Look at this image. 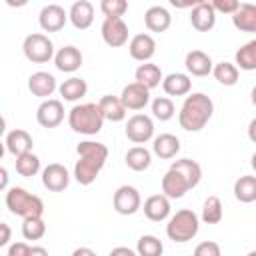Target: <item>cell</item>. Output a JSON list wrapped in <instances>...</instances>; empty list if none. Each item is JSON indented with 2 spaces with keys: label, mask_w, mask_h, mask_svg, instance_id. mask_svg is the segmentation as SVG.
Segmentation results:
<instances>
[{
  "label": "cell",
  "mask_w": 256,
  "mask_h": 256,
  "mask_svg": "<svg viewBox=\"0 0 256 256\" xmlns=\"http://www.w3.org/2000/svg\"><path fill=\"white\" fill-rule=\"evenodd\" d=\"M212 112H214L212 98L206 96L204 92H192L184 98L180 106L178 112L180 128H184L186 132H200L212 118Z\"/></svg>",
  "instance_id": "cell-3"
},
{
  "label": "cell",
  "mask_w": 256,
  "mask_h": 256,
  "mask_svg": "<svg viewBox=\"0 0 256 256\" xmlns=\"http://www.w3.org/2000/svg\"><path fill=\"white\" fill-rule=\"evenodd\" d=\"M202 178V168L192 158H180L170 164L162 176V194L168 198H182L188 190L196 188Z\"/></svg>",
  "instance_id": "cell-1"
},
{
  "label": "cell",
  "mask_w": 256,
  "mask_h": 256,
  "mask_svg": "<svg viewBox=\"0 0 256 256\" xmlns=\"http://www.w3.org/2000/svg\"><path fill=\"white\" fill-rule=\"evenodd\" d=\"M98 106H100V110H102L104 118H106V120H110V122H122V120L126 118V108H124V104H122L120 96L106 94V96H102V98H100Z\"/></svg>",
  "instance_id": "cell-28"
},
{
  "label": "cell",
  "mask_w": 256,
  "mask_h": 256,
  "mask_svg": "<svg viewBox=\"0 0 256 256\" xmlns=\"http://www.w3.org/2000/svg\"><path fill=\"white\" fill-rule=\"evenodd\" d=\"M112 206L118 214L122 216H132L136 214L140 208H142V198H140V192L134 188V186H120L116 188L114 196H112Z\"/></svg>",
  "instance_id": "cell-8"
},
{
  "label": "cell",
  "mask_w": 256,
  "mask_h": 256,
  "mask_svg": "<svg viewBox=\"0 0 256 256\" xmlns=\"http://www.w3.org/2000/svg\"><path fill=\"white\" fill-rule=\"evenodd\" d=\"M210 4H212V8H214L216 12L230 14V16L240 8V2H238V0H212Z\"/></svg>",
  "instance_id": "cell-41"
},
{
  "label": "cell",
  "mask_w": 256,
  "mask_h": 256,
  "mask_svg": "<svg viewBox=\"0 0 256 256\" xmlns=\"http://www.w3.org/2000/svg\"><path fill=\"white\" fill-rule=\"evenodd\" d=\"M232 24L240 32H256V4L242 2L240 8L232 14Z\"/></svg>",
  "instance_id": "cell-27"
},
{
  "label": "cell",
  "mask_w": 256,
  "mask_h": 256,
  "mask_svg": "<svg viewBox=\"0 0 256 256\" xmlns=\"http://www.w3.org/2000/svg\"><path fill=\"white\" fill-rule=\"evenodd\" d=\"M184 66H186L188 74L198 76V78L208 76V74L214 70L212 58H210L206 52H202V50H190V52L186 54V58H184Z\"/></svg>",
  "instance_id": "cell-22"
},
{
  "label": "cell",
  "mask_w": 256,
  "mask_h": 256,
  "mask_svg": "<svg viewBox=\"0 0 256 256\" xmlns=\"http://www.w3.org/2000/svg\"><path fill=\"white\" fill-rule=\"evenodd\" d=\"M104 114L98 104L86 102V104H76L68 112V126L84 136H94L102 130L104 126Z\"/></svg>",
  "instance_id": "cell-4"
},
{
  "label": "cell",
  "mask_w": 256,
  "mask_h": 256,
  "mask_svg": "<svg viewBox=\"0 0 256 256\" xmlns=\"http://www.w3.org/2000/svg\"><path fill=\"white\" fill-rule=\"evenodd\" d=\"M234 64H236V68H240V70H256V38L254 40H250V42H246V44H242L238 50H236V54H234Z\"/></svg>",
  "instance_id": "cell-32"
},
{
  "label": "cell",
  "mask_w": 256,
  "mask_h": 256,
  "mask_svg": "<svg viewBox=\"0 0 256 256\" xmlns=\"http://www.w3.org/2000/svg\"><path fill=\"white\" fill-rule=\"evenodd\" d=\"M100 10L106 18H122L124 12L128 10V2L126 0H102Z\"/></svg>",
  "instance_id": "cell-39"
},
{
  "label": "cell",
  "mask_w": 256,
  "mask_h": 256,
  "mask_svg": "<svg viewBox=\"0 0 256 256\" xmlns=\"http://www.w3.org/2000/svg\"><path fill=\"white\" fill-rule=\"evenodd\" d=\"M22 52H24L26 60H30L32 64H46L56 56L52 40L42 32L28 34L22 42Z\"/></svg>",
  "instance_id": "cell-7"
},
{
  "label": "cell",
  "mask_w": 256,
  "mask_h": 256,
  "mask_svg": "<svg viewBox=\"0 0 256 256\" xmlns=\"http://www.w3.org/2000/svg\"><path fill=\"white\" fill-rule=\"evenodd\" d=\"M246 256H256V250H250V252H248Z\"/></svg>",
  "instance_id": "cell-51"
},
{
  "label": "cell",
  "mask_w": 256,
  "mask_h": 256,
  "mask_svg": "<svg viewBox=\"0 0 256 256\" xmlns=\"http://www.w3.org/2000/svg\"><path fill=\"white\" fill-rule=\"evenodd\" d=\"M198 230H200V218L190 208L176 210V214H172L166 224V236L176 244L190 242L198 234Z\"/></svg>",
  "instance_id": "cell-6"
},
{
  "label": "cell",
  "mask_w": 256,
  "mask_h": 256,
  "mask_svg": "<svg viewBox=\"0 0 256 256\" xmlns=\"http://www.w3.org/2000/svg\"><path fill=\"white\" fill-rule=\"evenodd\" d=\"M128 52L134 60L138 62H150V58L156 54V40L150 36V34H136L132 36L130 44H128Z\"/></svg>",
  "instance_id": "cell-16"
},
{
  "label": "cell",
  "mask_w": 256,
  "mask_h": 256,
  "mask_svg": "<svg viewBox=\"0 0 256 256\" xmlns=\"http://www.w3.org/2000/svg\"><path fill=\"white\" fill-rule=\"evenodd\" d=\"M224 218V208H222V202L218 196H208L202 204V214H200V220L204 224H220Z\"/></svg>",
  "instance_id": "cell-33"
},
{
  "label": "cell",
  "mask_w": 256,
  "mask_h": 256,
  "mask_svg": "<svg viewBox=\"0 0 256 256\" xmlns=\"http://www.w3.org/2000/svg\"><path fill=\"white\" fill-rule=\"evenodd\" d=\"M78 160L74 164V178L82 186H90L108 160V148L102 142L84 140L76 146Z\"/></svg>",
  "instance_id": "cell-2"
},
{
  "label": "cell",
  "mask_w": 256,
  "mask_h": 256,
  "mask_svg": "<svg viewBox=\"0 0 256 256\" xmlns=\"http://www.w3.org/2000/svg\"><path fill=\"white\" fill-rule=\"evenodd\" d=\"M136 252H138V256H162L164 244L154 234H144L136 242Z\"/></svg>",
  "instance_id": "cell-34"
},
{
  "label": "cell",
  "mask_w": 256,
  "mask_h": 256,
  "mask_svg": "<svg viewBox=\"0 0 256 256\" xmlns=\"http://www.w3.org/2000/svg\"><path fill=\"white\" fill-rule=\"evenodd\" d=\"M152 152H154L158 158H162V160H170V158H174V156L180 152V140H178L174 134L164 132V134H160V136L154 138V142H152Z\"/></svg>",
  "instance_id": "cell-25"
},
{
  "label": "cell",
  "mask_w": 256,
  "mask_h": 256,
  "mask_svg": "<svg viewBox=\"0 0 256 256\" xmlns=\"http://www.w3.org/2000/svg\"><path fill=\"white\" fill-rule=\"evenodd\" d=\"M36 120L42 128H56L64 120V106L56 98L42 100L40 106L36 108Z\"/></svg>",
  "instance_id": "cell-10"
},
{
  "label": "cell",
  "mask_w": 256,
  "mask_h": 256,
  "mask_svg": "<svg viewBox=\"0 0 256 256\" xmlns=\"http://www.w3.org/2000/svg\"><path fill=\"white\" fill-rule=\"evenodd\" d=\"M124 162H126V166H128L130 170H134V172H144V170L150 168V164H152V152H150L148 148H144V146H134V148H130V150L126 152Z\"/></svg>",
  "instance_id": "cell-30"
},
{
  "label": "cell",
  "mask_w": 256,
  "mask_h": 256,
  "mask_svg": "<svg viewBox=\"0 0 256 256\" xmlns=\"http://www.w3.org/2000/svg\"><path fill=\"white\" fill-rule=\"evenodd\" d=\"M248 138L256 144V118H252L250 124H248Z\"/></svg>",
  "instance_id": "cell-46"
},
{
  "label": "cell",
  "mask_w": 256,
  "mask_h": 256,
  "mask_svg": "<svg viewBox=\"0 0 256 256\" xmlns=\"http://www.w3.org/2000/svg\"><path fill=\"white\" fill-rule=\"evenodd\" d=\"M16 172L24 178H30V176H36L40 172V158L32 152L24 154V156H18L16 158Z\"/></svg>",
  "instance_id": "cell-36"
},
{
  "label": "cell",
  "mask_w": 256,
  "mask_h": 256,
  "mask_svg": "<svg viewBox=\"0 0 256 256\" xmlns=\"http://www.w3.org/2000/svg\"><path fill=\"white\" fill-rule=\"evenodd\" d=\"M234 198L242 204L256 202V176L244 174L234 182Z\"/></svg>",
  "instance_id": "cell-31"
},
{
  "label": "cell",
  "mask_w": 256,
  "mask_h": 256,
  "mask_svg": "<svg viewBox=\"0 0 256 256\" xmlns=\"http://www.w3.org/2000/svg\"><path fill=\"white\" fill-rule=\"evenodd\" d=\"M100 34L102 40L112 48H120L128 42V26L122 18H104L100 26Z\"/></svg>",
  "instance_id": "cell-11"
},
{
  "label": "cell",
  "mask_w": 256,
  "mask_h": 256,
  "mask_svg": "<svg viewBox=\"0 0 256 256\" xmlns=\"http://www.w3.org/2000/svg\"><path fill=\"white\" fill-rule=\"evenodd\" d=\"M120 100H122V104H124L126 110H142L150 102V90L144 88L138 82H132V84H126L122 88Z\"/></svg>",
  "instance_id": "cell-13"
},
{
  "label": "cell",
  "mask_w": 256,
  "mask_h": 256,
  "mask_svg": "<svg viewBox=\"0 0 256 256\" xmlns=\"http://www.w3.org/2000/svg\"><path fill=\"white\" fill-rule=\"evenodd\" d=\"M6 208L20 218H42L44 202L40 196L30 194L20 186H12L6 192Z\"/></svg>",
  "instance_id": "cell-5"
},
{
  "label": "cell",
  "mask_w": 256,
  "mask_h": 256,
  "mask_svg": "<svg viewBox=\"0 0 256 256\" xmlns=\"http://www.w3.org/2000/svg\"><path fill=\"white\" fill-rule=\"evenodd\" d=\"M174 112H176L174 102L168 96H158V98L152 100V114H154L156 120L166 122V120H170L174 116Z\"/></svg>",
  "instance_id": "cell-37"
},
{
  "label": "cell",
  "mask_w": 256,
  "mask_h": 256,
  "mask_svg": "<svg viewBox=\"0 0 256 256\" xmlns=\"http://www.w3.org/2000/svg\"><path fill=\"white\" fill-rule=\"evenodd\" d=\"M250 166H252V170L256 172V152L252 154V158H250Z\"/></svg>",
  "instance_id": "cell-49"
},
{
  "label": "cell",
  "mask_w": 256,
  "mask_h": 256,
  "mask_svg": "<svg viewBox=\"0 0 256 256\" xmlns=\"http://www.w3.org/2000/svg\"><path fill=\"white\" fill-rule=\"evenodd\" d=\"M82 52L76 48V46H62L56 56H54V66L60 70V72H66V74H72L76 72L80 66H82Z\"/></svg>",
  "instance_id": "cell-21"
},
{
  "label": "cell",
  "mask_w": 256,
  "mask_h": 256,
  "mask_svg": "<svg viewBox=\"0 0 256 256\" xmlns=\"http://www.w3.org/2000/svg\"><path fill=\"white\" fill-rule=\"evenodd\" d=\"M30 256H50V254H48V250L44 246H32Z\"/></svg>",
  "instance_id": "cell-47"
},
{
  "label": "cell",
  "mask_w": 256,
  "mask_h": 256,
  "mask_svg": "<svg viewBox=\"0 0 256 256\" xmlns=\"http://www.w3.org/2000/svg\"><path fill=\"white\" fill-rule=\"evenodd\" d=\"M0 176H2V182H0V186H2V190H6V186H8V170L2 166L0 168Z\"/></svg>",
  "instance_id": "cell-48"
},
{
  "label": "cell",
  "mask_w": 256,
  "mask_h": 256,
  "mask_svg": "<svg viewBox=\"0 0 256 256\" xmlns=\"http://www.w3.org/2000/svg\"><path fill=\"white\" fill-rule=\"evenodd\" d=\"M58 92H60V96H62L66 102H76V100H80V98L86 96L88 84H86V80H82V78H78V76H72V78L64 80V82L58 86Z\"/></svg>",
  "instance_id": "cell-29"
},
{
  "label": "cell",
  "mask_w": 256,
  "mask_h": 256,
  "mask_svg": "<svg viewBox=\"0 0 256 256\" xmlns=\"http://www.w3.org/2000/svg\"><path fill=\"white\" fill-rule=\"evenodd\" d=\"M144 24L150 32H166L172 24V16L164 6H150L144 12Z\"/></svg>",
  "instance_id": "cell-23"
},
{
  "label": "cell",
  "mask_w": 256,
  "mask_h": 256,
  "mask_svg": "<svg viewBox=\"0 0 256 256\" xmlns=\"http://www.w3.org/2000/svg\"><path fill=\"white\" fill-rule=\"evenodd\" d=\"M126 138L134 144H146L154 138V122L146 114H134L126 122Z\"/></svg>",
  "instance_id": "cell-9"
},
{
  "label": "cell",
  "mask_w": 256,
  "mask_h": 256,
  "mask_svg": "<svg viewBox=\"0 0 256 256\" xmlns=\"http://www.w3.org/2000/svg\"><path fill=\"white\" fill-rule=\"evenodd\" d=\"M28 90L34 96H38L42 100H48V96H52L58 90V84H56V78L50 72L40 70V72L30 74V78H28Z\"/></svg>",
  "instance_id": "cell-17"
},
{
  "label": "cell",
  "mask_w": 256,
  "mask_h": 256,
  "mask_svg": "<svg viewBox=\"0 0 256 256\" xmlns=\"http://www.w3.org/2000/svg\"><path fill=\"white\" fill-rule=\"evenodd\" d=\"M144 216L152 222H162L166 218H170V198L164 196L162 192L160 194H152L144 200Z\"/></svg>",
  "instance_id": "cell-18"
},
{
  "label": "cell",
  "mask_w": 256,
  "mask_h": 256,
  "mask_svg": "<svg viewBox=\"0 0 256 256\" xmlns=\"http://www.w3.org/2000/svg\"><path fill=\"white\" fill-rule=\"evenodd\" d=\"M68 20V12L60 4H46L38 14V24L44 32H60Z\"/></svg>",
  "instance_id": "cell-12"
},
{
  "label": "cell",
  "mask_w": 256,
  "mask_h": 256,
  "mask_svg": "<svg viewBox=\"0 0 256 256\" xmlns=\"http://www.w3.org/2000/svg\"><path fill=\"white\" fill-rule=\"evenodd\" d=\"M46 234V224L42 218H24L22 222V236L26 240H40Z\"/></svg>",
  "instance_id": "cell-38"
},
{
  "label": "cell",
  "mask_w": 256,
  "mask_h": 256,
  "mask_svg": "<svg viewBox=\"0 0 256 256\" xmlns=\"http://www.w3.org/2000/svg\"><path fill=\"white\" fill-rule=\"evenodd\" d=\"M162 90L168 96H186L192 90V80L188 74L182 72H172L168 76H164L162 80Z\"/></svg>",
  "instance_id": "cell-24"
},
{
  "label": "cell",
  "mask_w": 256,
  "mask_h": 256,
  "mask_svg": "<svg viewBox=\"0 0 256 256\" xmlns=\"http://www.w3.org/2000/svg\"><path fill=\"white\" fill-rule=\"evenodd\" d=\"M134 80H136L138 84H142L144 88L152 90V88H156V86L162 84L164 76H162L160 66L152 64V62H144V64H140V66L136 68V72H134Z\"/></svg>",
  "instance_id": "cell-26"
},
{
  "label": "cell",
  "mask_w": 256,
  "mask_h": 256,
  "mask_svg": "<svg viewBox=\"0 0 256 256\" xmlns=\"http://www.w3.org/2000/svg\"><path fill=\"white\" fill-rule=\"evenodd\" d=\"M70 256H96V252H94L92 248H88V246H80V248H76Z\"/></svg>",
  "instance_id": "cell-45"
},
{
  "label": "cell",
  "mask_w": 256,
  "mask_h": 256,
  "mask_svg": "<svg viewBox=\"0 0 256 256\" xmlns=\"http://www.w3.org/2000/svg\"><path fill=\"white\" fill-rule=\"evenodd\" d=\"M212 74H214V78L222 84V86H234L236 82H238V68H236V64H232V62H218L216 66H214V70H212Z\"/></svg>",
  "instance_id": "cell-35"
},
{
  "label": "cell",
  "mask_w": 256,
  "mask_h": 256,
  "mask_svg": "<svg viewBox=\"0 0 256 256\" xmlns=\"http://www.w3.org/2000/svg\"><path fill=\"white\" fill-rule=\"evenodd\" d=\"M42 184H44V188L50 190V192H62V190H66L68 184H70V174H68V170H66L62 164H58V162L48 164V166L42 170Z\"/></svg>",
  "instance_id": "cell-14"
},
{
  "label": "cell",
  "mask_w": 256,
  "mask_h": 256,
  "mask_svg": "<svg viewBox=\"0 0 256 256\" xmlns=\"http://www.w3.org/2000/svg\"><path fill=\"white\" fill-rule=\"evenodd\" d=\"M250 100H252V104L256 106V86L252 88V92H250Z\"/></svg>",
  "instance_id": "cell-50"
},
{
  "label": "cell",
  "mask_w": 256,
  "mask_h": 256,
  "mask_svg": "<svg viewBox=\"0 0 256 256\" xmlns=\"http://www.w3.org/2000/svg\"><path fill=\"white\" fill-rule=\"evenodd\" d=\"M190 24L198 32H208L216 24V10L212 8L210 2L200 0L192 10H190Z\"/></svg>",
  "instance_id": "cell-15"
},
{
  "label": "cell",
  "mask_w": 256,
  "mask_h": 256,
  "mask_svg": "<svg viewBox=\"0 0 256 256\" xmlns=\"http://www.w3.org/2000/svg\"><path fill=\"white\" fill-rule=\"evenodd\" d=\"M68 20L76 30H88L94 22V6L88 0H76L68 10Z\"/></svg>",
  "instance_id": "cell-19"
},
{
  "label": "cell",
  "mask_w": 256,
  "mask_h": 256,
  "mask_svg": "<svg viewBox=\"0 0 256 256\" xmlns=\"http://www.w3.org/2000/svg\"><path fill=\"white\" fill-rule=\"evenodd\" d=\"M4 144H6V150H8L12 156L18 158V156H24V154L32 152L34 140H32V136H30L26 130H22V128H14V130H10V132L6 134Z\"/></svg>",
  "instance_id": "cell-20"
},
{
  "label": "cell",
  "mask_w": 256,
  "mask_h": 256,
  "mask_svg": "<svg viewBox=\"0 0 256 256\" xmlns=\"http://www.w3.org/2000/svg\"><path fill=\"white\" fill-rule=\"evenodd\" d=\"M108 256H138V252H134V250L128 248V246H116V248L110 250Z\"/></svg>",
  "instance_id": "cell-43"
},
{
  "label": "cell",
  "mask_w": 256,
  "mask_h": 256,
  "mask_svg": "<svg viewBox=\"0 0 256 256\" xmlns=\"http://www.w3.org/2000/svg\"><path fill=\"white\" fill-rule=\"evenodd\" d=\"M32 246H28L26 242H14L8 246V254L6 256H30Z\"/></svg>",
  "instance_id": "cell-42"
},
{
  "label": "cell",
  "mask_w": 256,
  "mask_h": 256,
  "mask_svg": "<svg viewBox=\"0 0 256 256\" xmlns=\"http://www.w3.org/2000/svg\"><path fill=\"white\" fill-rule=\"evenodd\" d=\"M192 256H222V250H220V244L218 242L204 240V242H200L194 248V254Z\"/></svg>",
  "instance_id": "cell-40"
},
{
  "label": "cell",
  "mask_w": 256,
  "mask_h": 256,
  "mask_svg": "<svg viewBox=\"0 0 256 256\" xmlns=\"http://www.w3.org/2000/svg\"><path fill=\"white\" fill-rule=\"evenodd\" d=\"M0 230H2V238H0V246H6L10 242V226L6 222L0 224Z\"/></svg>",
  "instance_id": "cell-44"
}]
</instances>
